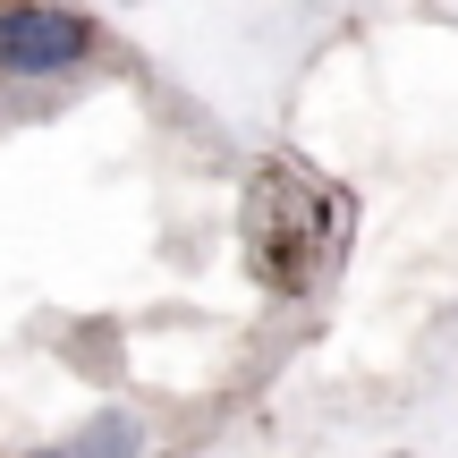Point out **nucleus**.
I'll list each match as a JSON object with an SVG mask.
<instances>
[{
    "label": "nucleus",
    "mask_w": 458,
    "mask_h": 458,
    "mask_svg": "<svg viewBox=\"0 0 458 458\" xmlns=\"http://www.w3.org/2000/svg\"><path fill=\"white\" fill-rule=\"evenodd\" d=\"M68 458H145V425H136L128 408H102L94 425H77Z\"/></svg>",
    "instance_id": "f03ea898"
},
{
    "label": "nucleus",
    "mask_w": 458,
    "mask_h": 458,
    "mask_svg": "<svg viewBox=\"0 0 458 458\" xmlns=\"http://www.w3.org/2000/svg\"><path fill=\"white\" fill-rule=\"evenodd\" d=\"M94 43H102V26L68 0H9L0 9V77H17V85H51L68 68H85Z\"/></svg>",
    "instance_id": "f257e3e1"
},
{
    "label": "nucleus",
    "mask_w": 458,
    "mask_h": 458,
    "mask_svg": "<svg viewBox=\"0 0 458 458\" xmlns=\"http://www.w3.org/2000/svg\"><path fill=\"white\" fill-rule=\"evenodd\" d=\"M43 458H68V450H43Z\"/></svg>",
    "instance_id": "7ed1b4c3"
}]
</instances>
